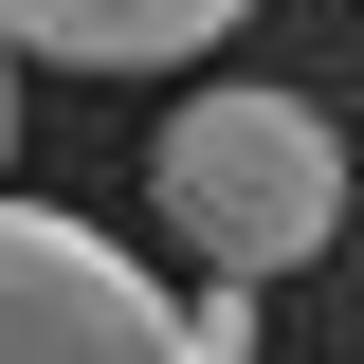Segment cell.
<instances>
[{"mask_svg":"<svg viewBox=\"0 0 364 364\" xmlns=\"http://www.w3.org/2000/svg\"><path fill=\"white\" fill-rule=\"evenodd\" d=\"M146 200L219 291H273V273H310L346 237V128L310 91H182L164 146H146Z\"/></svg>","mask_w":364,"mask_h":364,"instance_id":"obj_1","label":"cell"},{"mask_svg":"<svg viewBox=\"0 0 364 364\" xmlns=\"http://www.w3.org/2000/svg\"><path fill=\"white\" fill-rule=\"evenodd\" d=\"M0 364H182V328L91 219L0 200Z\"/></svg>","mask_w":364,"mask_h":364,"instance_id":"obj_2","label":"cell"},{"mask_svg":"<svg viewBox=\"0 0 364 364\" xmlns=\"http://www.w3.org/2000/svg\"><path fill=\"white\" fill-rule=\"evenodd\" d=\"M255 0H0V55H55V73H182L219 55Z\"/></svg>","mask_w":364,"mask_h":364,"instance_id":"obj_3","label":"cell"},{"mask_svg":"<svg viewBox=\"0 0 364 364\" xmlns=\"http://www.w3.org/2000/svg\"><path fill=\"white\" fill-rule=\"evenodd\" d=\"M0 146H18V55H0Z\"/></svg>","mask_w":364,"mask_h":364,"instance_id":"obj_4","label":"cell"}]
</instances>
